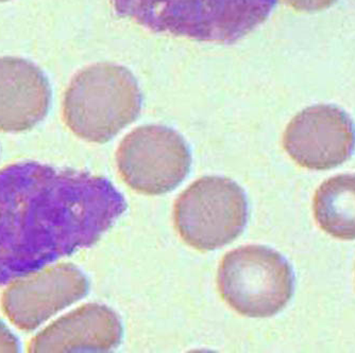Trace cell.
<instances>
[{
    "mask_svg": "<svg viewBox=\"0 0 355 353\" xmlns=\"http://www.w3.org/2000/svg\"><path fill=\"white\" fill-rule=\"evenodd\" d=\"M105 177L37 161L0 170V285L98 242L125 212Z\"/></svg>",
    "mask_w": 355,
    "mask_h": 353,
    "instance_id": "6da1fadb",
    "label": "cell"
},
{
    "mask_svg": "<svg viewBox=\"0 0 355 353\" xmlns=\"http://www.w3.org/2000/svg\"><path fill=\"white\" fill-rule=\"evenodd\" d=\"M248 219L246 195L231 179H198L179 197L173 208L178 233L199 251L225 246L243 233Z\"/></svg>",
    "mask_w": 355,
    "mask_h": 353,
    "instance_id": "5b68a950",
    "label": "cell"
},
{
    "mask_svg": "<svg viewBox=\"0 0 355 353\" xmlns=\"http://www.w3.org/2000/svg\"><path fill=\"white\" fill-rule=\"evenodd\" d=\"M123 327L114 311L89 304L58 319L39 333L29 352H107L119 347Z\"/></svg>",
    "mask_w": 355,
    "mask_h": 353,
    "instance_id": "9c48e42d",
    "label": "cell"
},
{
    "mask_svg": "<svg viewBox=\"0 0 355 353\" xmlns=\"http://www.w3.org/2000/svg\"><path fill=\"white\" fill-rule=\"evenodd\" d=\"M289 7L297 11L317 12L331 7L337 0H282Z\"/></svg>",
    "mask_w": 355,
    "mask_h": 353,
    "instance_id": "7c38bea8",
    "label": "cell"
},
{
    "mask_svg": "<svg viewBox=\"0 0 355 353\" xmlns=\"http://www.w3.org/2000/svg\"><path fill=\"white\" fill-rule=\"evenodd\" d=\"M322 230L340 240H355V174H340L321 183L313 203Z\"/></svg>",
    "mask_w": 355,
    "mask_h": 353,
    "instance_id": "8fae6325",
    "label": "cell"
},
{
    "mask_svg": "<svg viewBox=\"0 0 355 353\" xmlns=\"http://www.w3.org/2000/svg\"><path fill=\"white\" fill-rule=\"evenodd\" d=\"M115 12L155 33L234 44L264 23L277 0H111Z\"/></svg>",
    "mask_w": 355,
    "mask_h": 353,
    "instance_id": "7a4b0ae2",
    "label": "cell"
},
{
    "mask_svg": "<svg viewBox=\"0 0 355 353\" xmlns=\"http://www.w3.org/2000/svg\"><path fill=\"white\" fill-rule=\"evenodd\" d=\"M89 289V280L78 267L62 263L11 282L1 306L17 328L30 332L85 297Z\"/></svg>",
    "mask_w": 355,
    "mask_h": 353,
    "instance_id": "ba28073f",
    "label": "cell"
},
{
    "mask_svg": "<svg viewBox=\"0 0 355 353\" xmlns=\"http://www.w3.org/2000/svg\"><path fill=\"white\" fill-rule=\"evenodd\" d=\"M0 1H1V3H3V1H8V0H0Z\"/></svg>",
    "mask_w": 355,
    "mask_h": 353,
    "instance_id": "5bb4252c",
    "label": "cell"
},
{
    "mask_svg": "<svg viewBox=\"0 0 355 353\" xmlns=\"http://www.w3.org/2000/svg\"><path fill=\"white\" fill-rule=\"evenodd\" d=\"M283 145L301 167L330 170L346 163L354 153V123L340 107L314 105L293 118L283 135Z\"/></svg>",
    "mask_w": 355,
    "mask_h": 353,
    "instance_id": "52a82bcc",
    "label": "cell"
},
{
    "mask_svg": "<svg viewBox=\"0 0 355 353\" xmlns=\"http://www.w3.org/2000/svg\"><path fill=\"white\" fill-rule=\"evenodd\" d=\"M119 174L144 194L173 190L189 174L191 156L180 134L162 125L137 127L123 139L116 154Z\"/></svg>",
    "mask_w": 355,
    "mask_h": 353,
    "instance_id": "8992f818",
    "label": "cell"
},
{
    "mask_svg": "<svg viewBox=\"0 0 355 353\" xmlns=\"http://www.w3.org/2000/svg\"><path fill=\"white\" fill-rule=\"evenodd\" d=\"M141 109V93L130 71L98 63L79 71L63 99V119L76 136L105 143L132 123Z\"/></svg>",
    "mask_w": 355,
    "mask_h": 353,
    "instance_id": "3957f363",
    "label": "cell"
},
{
    "mask_svg": "<svg viewBox=\"0 0 355 353\" xmlns=\"http://www.w3.org/2000/svg\"><path fill=\"white\" fill-rule=\"evenodd\" d=\"M21 345L15 335L0 320V352H19Z\"/></svg>",
    "mask_w": 355,
    "mask_h": 353,
    "instance_id": "4fadbf2b",
    "label": "cell"
},
{
    "mask_svg": "<svg viewBox=\"0 0 355 353\" xmlns=\"http://www.w3.org/2000/svg\"><path fill=\"white\" fill-rule=\"evenodd\" d=\"M51 102V84L37 65L21 57H0V131L35 127L47 116Z\"/></svg>",
    "mask_w": 355,
    "mask_h": 353,
    "instance_id": "30bf717a",
    "label": "cell"
},
{
    "mask_svg": "<svg viewBox=\"0 0 355 353\" xmlns=\"http://www.w3.org/2000/svg\"><path fill=\"white\" fill-rule=\"evenodd\" d=\"M217 283L223 300L239 314L270 317L292 298L295 275L288 261L278 251L248 245L225 255Z\"/></svg>",
    "mask_w": 355,
    "mask_h": 353,
    "instance_id": "277c9868",
    "label": "cell"
}]
</instances>
